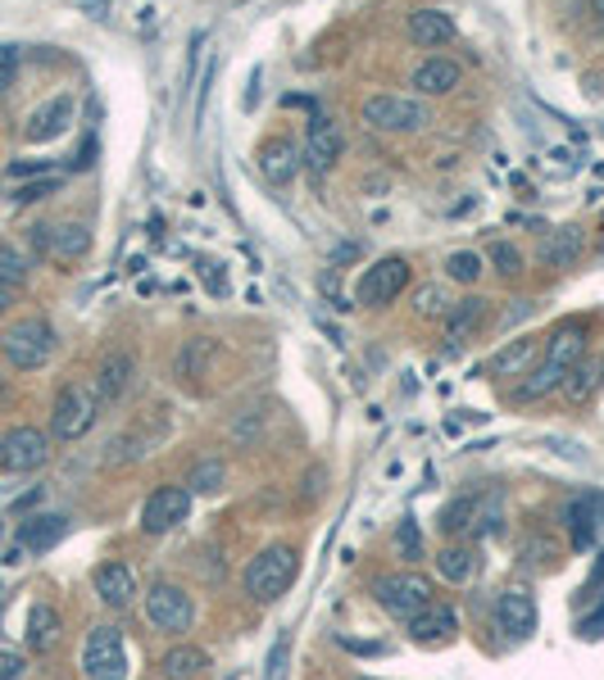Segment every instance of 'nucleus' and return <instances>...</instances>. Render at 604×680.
Here are the masks:
<instances>
[{
    "label": "nucleus",
    "mask_w": 604,
    "mask_h": 680,
    "mask_svg": "<svg viewBox=\"0 0 604 680\" xmlns=\"http://www.w3.org/2000/svg\"><path fill=\"white\" fill-rule=\"evenodd\" d=\"M346 648H355V654H382V644H364V640H341Z\"/></svg>",
    "instance_id": "de8ad7c7"
},
{
    "label": "nucleus",
    "mask_w": 604,
    "mask_h": 680,
    "mask_svg": "<svg viewBox=\"0 0 604 680\" xmlns=\"http://www.w3.org/2000/svg\"><path fill=\"white\" fill-rule=\"evenodd\" d=\"M82 676L86 680H128V644L118 626H92L82 640Z\"/></svg>",
    "instance_id": "423d86ee"
},
{
    "label": "nucleus",
    "mask_w": 604,
    "mask_h": 680,
    "mask_svg": "<svg viewBox=\"0 0 604 680\" xmlns=\"http://www.w3.org/2000/svg\"><path fill=\"white\" fill-rule=\"evenodd\" d=\"M591 10H595V14L604 19V0H591Z\"/></svg>",
    "instance_id": "603ef678"
},
{
    "label": "nucleus",
    "mask_w": 604,
    "mask_h": 680,
    "mask_svg": "<svg viewBox=\"0 0 604 680\" xmlns=\"http://www.w3.org/2000/svg\"><path fill=\"white\" fill-rule=\"evenodd\" d=\"M564 527L572 536V544L586 549L595 540V531L604 527V490H582L578 500H568L564 508Z\"/></svg>",
    "instance_id": "dca6fc26"
},
{
    "label": "nucleus",
    "mask_w": 604,
    "mask_h": 680,
    "mask_svg": "<svg viewBox=\"0 0 604 680\" xmlns=\"http://www.w3.org/2000/svg\"><path fill=\"white\" fill-rule=\"evenodd\" d=\"M445 272H450V282H460V286H473V282H481V255H473V250H455L445 259Z\"/></svg>",
    "instance_id": "4c0bfd02"
},
{
    "label": "nucleus",
    "mask_w": 604,
    "mask_h": 680,
    "mask_svg": "<svg viewBox=\"0 0 604 680\" xmlns=\"http://www.w3.org/2000/svg\"><path fill=\"white\" fill-rule=\"evenodd\" d=\"M259 168H264V177L274 181V187H287V181L295 177V168H300L295 141H291V137H268V141L259 145Z\"/></svg>",
    "instance_id": "393cba45"
},
{
    "label": "nucleus",
    "mask_w": 604,
    "mask_h": 680,
    "mask_svg": "<svg viewBox=\"0 0 604 680\" xmlns=\"http://www.w3.org/2000/svg\"><path fill=\"white\" fill-rule=\"evenodd\" d=\"M55 191H59V177L46 173V177H37V181H23V187L14 191V204H37V200H46V196H55Z\"/></svg>",
    "instance_id": "a19ab883"
},
{
    "label": "nucleus",
    "mask_w": 604,
    "mask_h": 680,
    "mask_svg": "<svg viewBox=\"0 0 604 680\" xmlns=\"http://www.w3.org/2000/svg\"><path fill=\"white\" fill-rule=\"evenodd\" d=\"M92 581H96V599H101L109 612L132 608V599L141 595V581H137V572H132V563H124V559L101 563Z\"/></svg>",
    "instance_id": "ddd939ff"
},
{
    "label": "nucleus",
    "mask_w": 604,
    "mask_h": 680,
    "mask_svg": "<svg viewBox=\"0 0 604 680\" xmlns=\"http://www.w3.org/2000/svg\"><path fill=\"white\" fill-rule=\"evenodd\" d=\"M287 654H291V635H282V640L274 644V654H268V680H282V671H287Z\"/></svg>",
    "instance_id": "a18cd8bd"
},
{
    "label": "nucleus",
    "mask_w": 604,
    "mask_h": 680,
    "mask_svg": "<svg viewBox=\"0 0 604 680\" xmlns=\"http://www.w3.org/2000/svg\"><path fill=\"white\" fill-rule=\"evenodd\" d=\"M92 255V227L86 223H55L50 227V241H46V259H59V263H78Z\"/></svg>",
    "instance_id": "a878e982"
},
{
    "label": "nucleus",
    "mask_w": 604,
    "mask_h": 680,
    "mask_svg": "<svg viewBox=\"0 0 604 680\" xmlns=\"http://www.w3.org/2000/svg\"><path fill=\"white\" fill-rule=\"evenodd\" d=\"M437 572H441V581H450V585H468V581L477 576V553H473L468 544H445V549L437 553Z\"/></svg>",
    "instance_id": "7c9ffc66"
},
{
    "label": "nucleus",
    "mask_w": 604,
    "mask_h": 680,
    "mask_svg": "<svg viewBox=\"0 0 604 680\" xmlns=\"http://www.w3.org/2000/svg\"><path fill=\"white\" fill-rule=\"evenodd\" d=\"M437 521L450 540L455 536H491V531H500V500L487 490H468L460 500H450Z\"/></svg>",
    "instance_id": "20e7f679"
},
{
    "label": "nucleus",
    "mask_w": 604,
    "mask_h": 680,
    "mask_svg": "<svg viewBox=\"0 0 604 680\" xmlns=\"http://www.w3.org/2000/svg\"><path fill=\"white\" fill-rule=\"evenodd\" d=\"M450 304H455V300H450L445 286H418V291H414V314H418V318H445Z\"/></svg>",
    "instance_id": "e433bc0d"
},
{
    "label": "nucleus",
    "mask_w": 604,
    "mask_h": 680,
    "mask_svg": "<svg viewBox=\"0 0 604 680\" xmlns=\"http://www.w3.org/2000/svg\"><path fill=\"white\" fill-rule=\"evenodd\" d=\"M564 377L568 373H559V367H532V373H523V386L513 390V405H532V399H546L550 390H559L564 386Z\"/></svg>",
    "instance_id": "72a5a7b5"
},
{
    "label": "nucleus",
    "mask_w": 604,
    "mask_h": 680,
    "mask_svg": "<svg viewBox=\"0 0 604 680\" xmlns=\"http://www.w3.org/2000/svg\"><path fill=\"white\" fill-rule=\"evenodd\" d=\"M223 485H228V462H223V458L209 454V458H196V462H191V472H187L191 500H196V494H219Z\"/></svg>",
    "instance_id": "473e14b6"
},
{
    "label": "nucleus",
    "mask_w": 604,
    "mask_h": 680,
    "mask_svg": "<svg viewBox=\"0 0 604 680\" xmlns=\"http://www.w3.org/2000/svg\"><path fill=\"white\" fill-rule=\"evenodd\" d=\"M578 635H582V640H600V635H604V603H600L591 617H582V622H578Z\"/></svg>",
    "instance_id": "49530a36"
},
{
    "label": "nucleus",
    "mask_w": 604,
    "mask_h": 680,
    "mask_svg": "<svg viewBox=\"0 0 604 680\" xmlns=\"http://www.w3.org/2000/svg\"><path fill=\"white\" fill-rule=\"evenodd\" d=\"M0 405H5V377H0Z\"/></svg>",
    "instance_id": "864d4df0"
},
{
    "label": "nucleus",
    "mask_w": 604,
    "mask_h": 680,
    "mask_svg": "<svg viewBox=\"0 0 604 680\" xmlns=\"http://www.w3.org/2000/svg\"><path fill=\"white\" fill-rule=\"evenodd\" d=\"M27 282V259L14 250V245H0V286L14 291Z\"/></svg>",
    "instance_id": "58836bf2"
},
{
    "label": "nucleus",
    "mask_w": 604,
    "mask_h": 680,
    "mask_svg": "<svg viewBox=\"0 0 604 680\" xmlns=\"http://www.w3.org/2000/svg\"><path fill=\"white\" fill-rule=\"evenodd\" d=\"M600 386H604V382H600V363H595V359H582L578 367H568V377H564L559 390L568 395V405H591Z\"/></svg>",
    "instance_id": "2f4dec72"
},
{
    "label": "nucleus",
    "mask_w": 604,
    "mask_h": 680,
    "mask_svg": "<svg viewBox=\"0 0 604 680\" xmlns=\"http://www.w3.org/2000/svg\"><path fill=\"white\" fill-rule=\"evenodd\" d=\"M378 603L400 617V622H409V617H418L422 608L432 603V581L418 576V572H396V576H382L378 581Z\"/></svg>",
    "instance_id": "1a4fd4ad"
},
{
    "label": "nucleus",
    "mask_w": 604,
    "mask_h": 680,
    "mask_svg": "<svg viewBox=\"0 0 604 680\" xmlns=\"http://www.w3.org/2000/svg\"><path fill=\"white\" fill-rule=\"evenodd\" d=\"M491 263H496L500 277H519L523 272V250L513 241H496L491 245Z\"/></svg>",
    "instance_id": "ea45409f"
},
{
    "label": "nucleus",
    "mask_w": 604,
    "mask_h": 680,
    "mask_svg": "<svg viewBox=\"0 0 604 680\" xmlns=\"http://www.w3.org/2000/svg\"><path fill=\"white\" fill-rule=\"evenodd\" d=\"M405 291H409V259L386 255L373 268H364V277H359V286H355V300L364 308H382L391 300H400Z\"/></svg>",
    "instance_id": "6e6552de"
},
{
    "label": "nucleus",
    "mask_w": 604,
    "mask_h": 680,
    "mask_svg": "<svg viewBox=\"0 0 604 680\" xmlns=\"http://www.w3.org/2000/svg\"><path fill=\"white\" fill-rule=\"evenodd\" d=\"M209 671V654L196 644H173L160 658V680H200Z\"/></svg>",
    "instance_id": "c756f323"
},
{
    "label": "nucleus",
    "mask_w": 604,
    "mask_h": 680,
    "mask_svg": "<svg viewBox=\"0 0 604 680\" xmlns=\"http://www.w3.org/2000/svg\"><path fill=\"white\" fill-rule=\"evenodd\" d=\"M359 118L369 122L373 132H422L432 122L428 105L422 101H409V96H369L364 109H359Z\"/></svg>",
    "instance_id": "0eeeda50"
},
{
    "label": "nucleus",
    "mask_w": 604,
    "mask_h": 680,
    "mask_svg": "<svg viewBox=\"0 0 604 680\" xmlns=\"http://www.w3.org/2000/svg\"><path fill=\"white\" fill-rule=\"evenodd\" d=\"M341 150H346V132H341V122H332V118H314V122H310V141H305V164H310L314 173H327V168H337Z\"/></svg>",
    "instance_id": "f3484780"
},
{
    "label": "nucleus",
    "mask_w": 604,
    "mask_h": 680,
    "mask_svg": "<svg viewBox=\"0 0 604 680\" xmlns=\"http://www.w3.org/2000/svg\"><path fill=\"white\" fill-rule=\"evenodd\" d=\"M460 631V612L450 608V603H428L418 617H409V640L422 644V648H432V644H445L450 635Z\"/></svg>",
    "instance_id": "a211bd4d"
},
{
    "label": "nucleus",
    "mask_w": 604,
    "mask_h": 680,
    "mask_svg": "<svg viewBox=\"0 0 604 680\" xmlns=\"http://www.w3.org/2000/svg\"><path fill=\"white\" fill-rule=\"evenodd\" d=\"M519 559H523V567H527L532 559H541V567H550V563L559 559V544H555L550 536H532V540L519 549Z\"/></svg>",
    "instance_id": "79ce46f5"
},
{
    "label": "nucleus",
    "mask_w": 604,
    "mask_h": 680,
    "mask_svg": "<svg viewBox=\"0 0 604 680\" xmlns=\"http://www.w3.org/2000/svg\"><path fill=\"white\" fill-rule=\"evenodd\" d=\"M481 323H487V300H481V295L455 300V304H450V314H445V350L468 345Z\"/></svg>",
    "instance_id": "6ab92c4d"
},
{
    "label": "nucleus",
    "mask_w": 604,
    "mask_h": 680,
    "mask_svg": "<svg viewBox=\"0 0 604 680\" xmlns=\"http://www.w3.org/2000/svg\"><path fill=\"white\" fill-rule=\"evenodd\" d=\"M600 382H604V359H600Z\"/></svg>",
    "instance_id": "5fc2aeb1"
},
{
    "label": "nucleus",
    "mask_w": 604,
    "mask_h": 680,
    "mask_svg": "<svg viewBox=\"0 0 604 680\" xmlns=\"http://www.w3.org/2000/svg\"><path fill=\"white\" fill-rule=\"evenodd\" d=\"M405 33H409V42L414 46H450L460 37V27H455V19H450L445 10H414L409 14V23H405Z\"/></svg>",
    "instance_id": "412c9836"
},
{
    "label": "nucleus",
    "mask_w": 604,
    "mask_h": 680,
    "mask_svg": "<svg viewBox=\"0 0 604 680\" xmlns=\"http://www.w3.org/2000/svg\"><path fill=\"white\" fill-rule=\"evenodd\" d=\"M496 622H500V631H504L509 640H532V635H536V622H541L536 599L513 585V590H504V595L496 599Z\"/></svg>",
    "instance_id": "2eb2a0df"
},
{
    "label": "nucleus",
    "mask_w": 604,
    "mask_h": 680,
    "mask_svg": "<svg viewBox=\"0 0 604 680\" xmlns=\"http://www.w3.org/2000/svg\"><path fill=\"white\" fill-rule=\"evenodd\" d=\"M191 517V490L187 485H160L141 508V531L146 536H169Z\"/></svg>",
    "instance_id": "9b49d317"
},
{
    "label": "nucleus",
    "mask_w": 604,
    "mask_h": 680,
    "mask_svg": "<svg viewBox=\"0 0 604 680\" xmlns=\"http://www.w3.org/2000/svg\"><path fill=\"white\" fill-rule=\"evenodd\" d=\"M295 572H300V559L291 544H264L246 567V595L255 603H278L295 585Z\"/></svg>",
    "instance_id": "f257e3e1"
},
{
    "label": "nucleus",
    "mask_w": 604,
    "mask_h": 680,
    "mask_svg": "<svg viewBox=\"0 0 604 680\" xmlns=\"http://www.w3.org/2000/svg\"><path fill=\"white\" fill-rule=\"evenodd\" d=\"M586 359V323H559L546 340V363L568 373V367H578Z\"/></svg>",
    "instance_id": "aec40b11"
},
{
    "label": "nucleus",
    "mask_w": 604,
    "mask_h": 680,
    "mask_svg": "<svg viewBox=\"0 0 604 680\" xmlns=\"http://www.w3.org/2000/svg\"><path fill=\"white\" fill-rule=\"evenodd\" d=\"M582 250H586V232L568 223V227H550L536 255H541V263H546V268H572L582 259Z\"/></svg>",
    "instance_id": "4be33fe9"
},
{
    "label": "nucleus",
    "mask_w": 604,
    "mask_h": 680,
    "mask_svg": "<svg viewBox=\"0 0 604 680\" xmlns=\"http://www.w3.org/2000/svg\"><path fill=\"white\" fill-rule=\"evenodd\" d=\"M409 82L418 96H450V91L460 86V65L455 59H422Z\"/></svg>",
    "instance_id": "c85d7f7f"
},
{
    "label": "nucleus",
    "mask_w": 604,
    "mask_h": 680,
    "mask_svg": "<svg viewBox=\"0 0 604 680\" xmlns=\"http://www.w3.org/2000/svg\"><path fill=\"white\" fill-rule=\"evenodd\" d=\"M214 354H219V340H214V336H191V340H183V345H177V354H173V377H177V382L205 377V367L214 363Z\"/></svg>",
    "instance_id": "cd10ccee"
},
{
    "label": "nucleus",
    "mask_w": 604,
    "mask_h": 680,
    "mask_svg": "<svg viewBox=\"0 0 604 680\" xmlns=\"http://www.w3.org/2000/svg\"><path fill=\"white\" fill-rule=\"evenodd\" d=\"M141 454H146V441L137 436V431H118V436L105 445L101 462H105V468H128V462H137Z\"/></svg>",
    "instance_id": "f704fd0d"
},
{
    "label": "nucleus",
    "mask_w": 604,
    "mask_h": 680,
    "mask_svg": "<svg viewBox=\"0 0 604 680\" xmlns=\"http://www.w3.org/2000/svg\"><path fill=\"white\" fill-rule=\"evenodd\" d=\"M55 327L46 318H23L14 323L5 336H0V354H5L10 367H19V373H37V367H46L55 359Z\"/></svg>",
    "instance_id": "7ed1b4c3"
},
{
    "label": "nucleus",
    "mask_w": 604,
    "mask_h": 680,
    "mask_svg": "<svg viewBox=\"0 0 604 680\" xmlns=\"http://www.w3.org/2000/svg\"><path fill=\"white\" fill-rule=\"evenodd\" d=\"M65 531H69V517H59V513L23 517V527H19V549H23V553H46V549H55L59 540H65Z\"/></svg>",
    "instance_id": "b1692460"
},
{
    "label": "nucleus",
    "mask_w": 604,
    "mask_h": 680,
    "mask_svg": "<svg viewBox=\"0 0 604 680\" xmlns=\"http://www.w3.org/2000/svg\"><path fill=\"white\" fill-rule=\"evenodd\" d=\"M532 363H536V340L532 336H513V340H504V345L491 354L487 377H496V382L523 377V373H532Z\"/></svg>",
    "instance_id": "5701e85b"
},
{
    "label": "nucleus",
    "mask_w": 604,
    "mask_h": 680,
    "mask_svg": "<svg viewBox=\"0 0 604 680\" xmlns=\"http://www.w3.org/2000/svg\"><path fill=\"white\" fill-rule=\"evenodd\" d=\"M10 295H14V291H5V286H0V314H5V308H10Z\"/></svg>",
    "instance_id": "8fccbe9b"
},
{
    "label": "nucleus",
    "mask_w": 604,
    "mask_h": 680,
    "mask_svg": "<svg viewBox=\"0 0 604 680\" xmlns=\"http://www.w3.org/2000/svg\"><path fill=\"white\" fill-rule=\"evenodd\" d=\"M591 576H595V581L604 576V553H600V563H595V572H591Z\"/></svg>",
    "instance_id": "3c124183"
},
{
    "label": "nucleus",
    "mask_w": 604,
    "mask_h": 680,
    "mask_svg": "<svg viewBox=\"0 0 604 680\" xmlns=\"http://www.w3.org/2000/svg\"><path fill=\"white\" fill-rule=\"evenodd\" d=\"M59 635H65V617H59L55 603H33V608H27V631H23V640H27V648H33V654H50V648L59 644Z\"/></svg>",
    "instance_id": "bb28decb"
},
{
    "label": "nucleus",
    "mask_w": 604,
    "mask_h": 680,
    "mask_svg": "<svg viewBox=\"0 0 604 680\" xmlns=\"http://www.w3.org/2000/svg\"><path fill=\"white\" fill-rule=\"evenodd\" d=\"M359 680H373V676H359Z\"/></svg>",
    "instance_id": "6e6d98bb"
},
{
    "label": "nucleus",
    "mask_w": 604,
    "mask_h": 680,
    "mask_svg": "<svg viewBox=\"0 0 604 680\" xmlns=\"http://www.w3.org/2000/svg\"><path fill=\"white\" fill-rule=\"evenodd\" d=\"M73 118H78V101L73 96H50L46 105L33 109V118H27V128L23 137L33 141V145H46V141H59L69 128H73Z\"/></svg>",
    "instance_id": "4468645a"
},
{
    "label": "nucleus",
    "mask_w": 604,
    "mask_h": 680,
    "mask_svg": "<svg viewBox=\"0 0 604 680\" xmlns=\"http://www.w3.org/2000/svg\"><path fill=\"white\" fill-rule=\"evenodd\" d=\"M137 386V354L132 350H105L96 363V399L101 405H124L128 390Z\"/></svg>",
    "instance_id": "f8f14e48"
},
{
    "label": "nucleus",
    "mask_w": 604,
    "mask_h": 680,
    "mask_svg": "<svg viewBox=\"0 0 604 680\" xmlns=\"http://www.w3.org/2000/svg\"><path fill=\"white\" fill-rule=\"evenodd\" d=\"M391 544H396V559H405V563L428 559V544H422V527H418L414 517H400V521H396V536H391Z\"/></svg>",
    "instance_id": "c9c22d12"
},
{
    "label": "nucleus",
    "mask_w": 604,
    "mask_h": 680,
    "mask_svg": "<svg viewBox=\"0 0 604 680\" xmlns=\"http://www.w3.org/2000/svg\"><path fill=\"white\" fill-rule=\"evenodd\" d=\"M141 603H146V622L164 635H187L196 626V603L183 585H173V581H155L141 595Z\"/></svg>",
    "instance_id": "39448f33"
},
{
    "label": "nucleus",
    "mask_w": 604,
    "mask_h": 680,
    "mask_svg": "<svg viewBox=\"0 0 604 680\" xmlns=\"http://www.w3.org/2000/svg\"><path fill=\"white\" fill-rule=\"evenodd\" d=\"M96 418H101L96 390L82 386V382H69V386H59L55 405H50V436L65 441V445H73V441H82L86 431L96 426Z\"/></svg>",
    "instance_id": "f03ea898"
},
{
    "label": "nucleus",
    "mask_w": 604,
    "mask_h": 680,
    "mask_svg": "<svg viewBox=\"0 0 604 680\" xmlns=\"http://www.w3.org/2000/svg\"><path fill=\"white\" fill-rule=\"evenodd\" d=\"M50 462V436L37 426H10L0 436V468L5 472H37Z\"/></svg>",
    "instance_id": "9d476101"
},
{
    "label": "nucleus",
    "mask_w": 604,
    "mask_h": 680,
    "mask_svg": "<svg viewBox=\"0 0 604 680\" xmlns=\"http://www.w3.org/2000/svg\"><path fill=\"white\" fill-rule=\"evenodd\" d=\"M19 78V46H0V91H10Z\"/></svg>",
    "instance_id": "37998d69"
},
{
    "label": "nucleus",
    "mask_w": 604,
    "mask_h": 680,
    "mask_svg": "<svg viewBox=\"0 0 604 680\" xmlns=\"http://www.w3.org/2000/svg\"><path fill=\"white\" fill-rule=\"evenodd\" d=\"M23 671H27L23 654H14V648H0V680H23Z\"/></svg>",
    "instance_id": "c03bdc74"
},
{
    "label": "nucleus",
    "mask_w": 604,
    "mask_h": 680,
    "mask_svg": "<svg viewBox=\"0 0 604 680\" xmlns=\"http://www.w3.org/2000/svg\"><path fill=\"white\" fill-rule=\"evenodd\" d=\"M255 101H259V69L251 73V91H246V109H255Z\"/></svg>",
    "instance_id": "09e8293b"
}]
</instances>
